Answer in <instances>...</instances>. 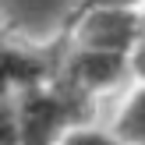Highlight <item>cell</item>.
I'll use <instances>...</instances> for the list:
<instances>
[{
	"label": "cell",
	"mask_w": 145,
	"mask_h": 145,
	"mask_svg": "<svg viewBox=\"0 0 145 145\" xmlns=\"http://www.w3.org/2000/svg\"><path fill=\"white\" fill-rule=\"evenodd\" d=\"M138 18L142 11H135V7H85V11H78L74 46L131 53L135 35H138Z\"/></svg>",
	"instance_id": "2"
},
{
	"label": "cell",
	"mask_w": 145,
	"mask_h": 145,
	"mask_svg": "<svg viewBox=\"0 0 145 145\" xmlns=\"http://www.w3.org/2000/svg\"><path fill=\"white\" fill-rule=\"evenodd\" d=\"M14 113H18L21 145H57L71 127L89 120L92 96L53 71L50 78L25 85L14 96Z\"/></svg>",
	"instance_id": "1"
},
{
	"label": "cell",
	"mask_w": 145,
	"mask_h": 145,
	"mask_svg": "<svg viewBox=\"0 0 145 145\" xmlns=\"http://www.w3.org/2000/svg\"><path fill=\"white\" fill-rule=\"evenodd\" d=\"M127 60H131V74L145 82V11L138 18V35H135V46H131V53H127Z\"/></svg>",
	"instance_id": "7"
},
{
	"label": "cell",
	"mask_w": 145,
	"mask_h": 145,
	"mask_svg": "<svg viewBox=\"0 0 145 145\" xmlns=\"http://www.w3.org/2000/svg\"><path fill=\"white\" fill-rule=\"evenodd\" d=\"M0 145H21L18 113H14V99L0 103Z\"/></svg>",
	"instance_id": "6"
},
{
	"label": "cell",
	"mask_w": 145,
	"mask_h": 145,
	"mask_svg": "<svg viewBox=\"0 0 145 145\" xmlns=\"http://www.w3.org/2000/svg\"><path fill=\"white\" fill-rule=\"evenodd\" d=\"M135 4H145V0H82L78 11H85V7H135Z\"/></svg>",
	"instance_id": "8"
},
{
	"label": "cell",
	"mask_w": 145,
	"mask_h": 145,
	"mask_svg": "<svg viewBox=\"0 0 145 145\" xmlns=\"http://www.w3.org/2000/svg\"><path fill=\"white\" fill-rule=\"evenodd\" d=\"M113 135H117L120 142H127V145H145V82H142V89L131 92V99L124 103Z\"/></svg>",
	"instance_id": "4"
},
{
	"label": "cell",
	"mask_w": 145,
	"mask_h": 145,
	"mask_svg": "<svg viewBox=\"0 0 145 145\" xmlns=\"http://www.w3.org/2000/svg\"><path fill=\"white\" fill-rule=\"evenodd\" d=\"M57 74L67 78L71 85H78L82 92L96 96L103 89L120 85L131 74V60L127 53H110V50H92V46H74L67 53V60L57 67Z\"/></svg>",
	"instance_id": "3"
},
{
	"label": "cell",
	"mask_w": 145,
	"mask_h": 145,
	"mask_svg": "<svg viewBox=\"0 0 145 145\" xmlns=\"http://www.w3.org/2000/svg\"><path fill=\"white\" fill-rule=\"evenodd\" d=\"M57 145H127V142H120L117 135H106V131H96V127L78 124V127H71Z\"/></svg>",
	"instance_id": "5"
}]
</instances>
